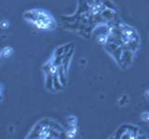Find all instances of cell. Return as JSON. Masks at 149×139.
I'll use <instances>...</instances> for the list:
<instances>
[{
	"label": "cell",
	"mask_w": 149,
	"mask_h": 139,
	"mask_svg": "<svg viewBox=\"0 0 149 139\" xmlns=\"http://www.w3.org/2000/svg\"><path fill=\"white\" fill-rule=\"evenodd\" d=\"M26 20L36 27L41 29H53L55 27V22L51 16L46 11L40 10V9H35V10L28 11L24 14Z\"/></svg>",
	"instance_id": "1"
}]
</instances>
